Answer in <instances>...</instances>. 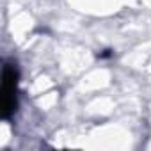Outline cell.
Returning <instances> with one entry per match:
<instances>
[{"label":"cell","mask_w":151,"mask_h":151,"mask_svg":"<svg viewBox=\"0 0 151 151\" xmlns=\"http://www.w3.org/2000/svg\"><path fill=\"white\" fill-rule=\"evenodd\" d=\"M18 66L13 60L4 64L2 71V89H0V112L4 119H9L18 107Z\"/></svg>","instance_id":"1"}]
</instances>
